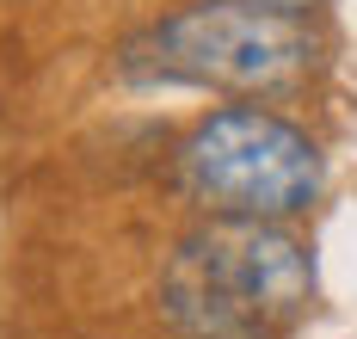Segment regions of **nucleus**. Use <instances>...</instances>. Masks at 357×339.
Returning <instances> with one entry per match:
<instances>
[{
	"mask_svg": "<svg viewBox=\"0 0 357 339\" xmlns=\"http://www.w3.org/2000/svg\"><path fill=\"white\" fill-rule=\"evenodd\" d=\"M148 68L178 86L271 99L314 75L321 38L308 13L278 0H185L148 31Z\"/></svg>",
	"mask_w": 357,
	"mask_h": 339,
	"instance_id": "3",
	"label": "nucleus"
},
{
	"mask_svg": "<svg viewBox=\"0 0 357 339\" xmlns=\"http://www.w3.org/2000/svg\"><path fill=\"white\" fill-rule=\"evenodd\" d=\"M278 6H296V13H308V6H321V0H278Z\"/></svg>",
	"mask_w": 357,
	"mask_h": 339,
	"instance_id": "4",
	"label": "nucleus"
},
{
	"mask_svg": "<svg viewBox=\"0 0 357 339\" xmlns=\"http://www.w3.org/2000/svg\"><path fill=\"white\" fill-rule=\"evenodd\" d=\"M160 302L191 339H278L314 302V259L289 223H210L173 247Z\"/></svg>",
	"mask_w": 357,
	"mask_h": 339,
	"instance_id": "1",
	"label": "nucleus"
},
{
	"mask_svg": "<svg viewBox=\"0 0 357 339\" xmlns=\"http://www.w3.org/2000/svg\"><path fill=\"white\" fill-rule=\"evenodd\" d=\"M173 173L210 223H302L326 191V154L296 117L241 99L178 136Z\"/></svg>",
	"mask_w": 357,
	"mask_h": 339,
	"instance_id": "2",
	"label": "nucleus"
}]
</instances>
